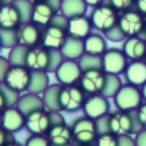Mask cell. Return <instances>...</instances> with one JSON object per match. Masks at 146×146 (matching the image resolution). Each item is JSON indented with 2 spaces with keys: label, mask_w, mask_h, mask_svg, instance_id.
<instances>
[{
  "label": "cell",
  "mask_w": 146,
  "mask_h": 146,
  "mask_svg": "<svg viewBox=\"0 0 146 146\" xmlns=\"http://www.w3.org/2000/svg\"><path fill=\"white\" fill-rule=\"evenodd\" d=\"M64 59L60 50H50L42 44L27 48L23 64L32 72L53 73Z\"/></svg>",
  "instance_id": "obj_1"
},
{
  "label": "cell",
  "mask_w": 146,
  "mask_h": 146,
  "mask_svg": "<svg viewBox=\"0 0 146 146\" xmlns=\"http://www.w3.org/2000/svg\"><path fill=\"white\" fill-rule=\"evenodd\" d=\"M67 20L64 15L58 13L53 21L42 27L40 44L54 50H60L68 39Z\"/></svg>",
  "instance_id": "obj_2"
},
{
  "label": "cell",
  "mask_w": 146,
  "mask_h": 146,
  "mask_svg": "<svg viewBox=\"0 0 146 146\" xmlns=\"http://www.w3.org/2000/svg\"><path fill=\"white\" fill-rule=\"evenodd\" d=\"M107 127L110 133L117 136L133 135L141 129L135 112L121 110L110 112L107 115Z\"/></svg>",
  "instance_id": "obj_3"
},
{
  "label": "cell",
  "mask_w": 146,
  "mask_h": 146,
  "mask_svg": "<svg viewBox=\"0 0 146 146\" xmlns=\"http://www.w3.org/2000/svg\"><path fill=\"white\" fill-rule=\"evenodd\" d=\"M89 17L93 29L104 34L117 26L119 12L109 3H104L92 8Z\"/></svg>",
  "instance_id": "obj_4"
},
{
  "label": "cell",
  "mask_w": 146,
  "mask_h": 146,
  "mask_svg": "<svg viewBox=\"0 0 146 146\" xmlns=\"http://www.w3.org/2000/svg\"><path fill=\"white\" fill-rule=\"evenodd\" d=\"M86 98V94L79 86L61 85L58 92V104L61 111L67 113H75L82 110Z\"/></svg>",
  "instance_id": "obj_5"
},
{
  "label": "cell",
  "mask_w": 146,
  "mask_h": 146,
  "mask_svg": "<svg viewBox=\"0 0 146 146\" xmlns=\"http://www.w3.org/2000/svg\"><path fill=\"white\" fill-rule=\"evenodd\" d=\"M33 72L24 64H10L3 80V83L8 88L19 94L27 92Z\"/></svg>",
  "instance_id": "obj_6"
},
{
  "label": "cell",
  "mask_w": 146,
  "mask_h": 146,
  "mask_svg": "<svg viewBox=\"0 0 146 146\" xmlns=\"http://www.w3.org/2000/svg\"><path fill=\"white\" fill-rule=\"evenodd\" d=\"M71 128L74 142L76 145H93L99 134L96 121L85 115L76 118Z\"/></svg>",
  "instance_id": "obj_7"
},
{
  "label": "cell",
  "mask_w": 146,
  "mask_h": 146,
  "mask_svg": "<svg viewBox=\"0 0 146 146\" xmlns=\"http://www.w3.org/2000/svg\"><path fill=\"white\" fill-rule=\"evenodd\" d=\"M140 87L129 83L122 84L113 98V102L117 110L135 111L143 103Z\"/></svg>",
  "instance_id": "obj_8"
},
{
  "label": "cell",
  "mask_w": 146,
  "mask_h": 146,
  "mask_svg": "<svg viewBox=\"0 0 146 146\" xmlns=\"http://www.w3.org/2000/svg\"><path fill=\"white\" fill-rule=\"evenodd\" d=\"M61 0H44L33 2L30 21L44 27L50 23L60 12Z\"/></svg>",
  "instance_id": "obj_9"
},
{
  "label": "cell",
  "mask_w": 146,
  "mask_h": 146,
  "mask_svg": "<svg viewBox=\"0 0 146 146\" xmlns=\"http://www.w3.org/2000/svg\"><path fill=\"white\" fill-rule=\"evenodd\" d=\"M146 18L134 8L119 13L117 27L126 37L139 35L143 33Z\"/></svg>",
  "instance_id": "obj_10"
},
{
  "label": "cell",
  "mask_w": 146,
  "mask_h": 146,
  "mask_svg": "<svg viewBox=\"0 0 146 146\" xmlns=\"http://www.w3.org/2000/svg\"><path fill=\"white\" fill-rule=\"evenodd\" d=\"M107 74L102 68H91L82 70L79 80V86L86 96L101 94L104 89Z\"/></svg>",
  "instance_id": "obj_11"
},
{
  "label": "cell",
  "mask_w": 146,
  "mask_h": 146,
  "mask_svg": "<svg viewBox=\"0 0 146 146\" xmlns=\"http://www.w3.org/2000/svg\"><path fill=\"white\" fill-rule=\"evenodd\" d=\"M53 124L51 111L45 108L34 110L25 115V129L30 134L45 135Z\"/></svg>",
  "instance_id": "obj_12"
},
{
  "label": "cell",
  "mask_w": 146,
  "mask_h": 146,
  "mask_svg": "<svg viewBox=\"0 0 146 146\" xmlns=\"http://www.w3.org/2000/svg\"><path fill=\"white\" fill-rule=\"evenodd\" d=\"M24 21H27L15 0L0 6V31H15Z\"/></svg>",
  "instance_id": "obj_13"
},
{
  "label": "cell",
  "mask_w": 146,
  "mask_h": 146,
  "mask_svg": "<svg viewBox=\"0 0 146 146\" xmlns=\"http://www.w3.org/2000/svg\"><path fill=\"white\" fill-rule=\"evenodd\" d=\"M42 27L31 21L22 22L15 31V44L25 48H30L40 44Z\"/></svg>",
  "instance_id": "obj_14"
},
{
  "label": "cell",
  "mask_w": 146,
  "mask_h": 146,
  "mask_svg": "<svg viewBox=\"0 0 146 146\" xmlns=\"http://www.w3.org/2000/svg\"><path fill=\"white\" fill-rule=\"evenodd\" d=\"M129 60L122 50L115 47L108 48L101 56L102 68L106 74H122Z\"/></svg>",
  "instance_id": "obj_15"
},
{
  "label": "cell",
  "mask_w": 146,
  "mask_h": 146,
  "mask_svg": "<svg viewBox=\"0 0 146 146\" xmlns=\"http://www.w3.org/2000/svg\"><path fill=\"white\" fill-rule=\"evenodd\" d=\"M57 83L62 86L78 84L82 68L78 60L63 59L53 72Z\"/></svg>",
  "instance_id": "obj_16"
},
{
  "label": "cell",
  "mask_w": 146,
  "mask_h": 146,
  "mask_svg": "<svg viewBox=\"0 0 146 146\" xmlns=\"http://www.w3.org/2000/svg\"><path fill=\"white\" fill-rule=\"evenodd\" d=\"M82 111L86 116L96 121L110 112V102L103 94L86 96Z\"/></svg>",
  "instance_id": "obj_17"
},
{
  "label": "cell",
  "mask_w": 146,
  "mask_h": 146,
  "mask_svg": "<svg viewBox=\"0 0 146 146\" xmlns=\"http://www.w3.org/2000/svg\"><path fill=\"white\" fill-rule=\"evenodd\" d=\"M92 30L91 19L86 14L74 15L67 20V32L70 38L84 40L92 33Z\"/></svg>",
  "instance_id": "obj_18"
},
{
  "label": "cell",
  "mask_w": 146,
  "mask_h": 146,
  "mask_svg": "<svg viewBox=\"0 0 146 146\" xmlns=\"http://www.w3.org/2000/svg\"><path fill=\"white\" fill-rule=\"evenodd\" d=\"M0 125L11 133H16L25 127V115L16 105L8 106L0 115Z\"/></svg>",
  "instance_id": "obj_19"
},
{
  "label": "cell",
  "mask_w": 146,
  "mask_h": 146,
  "mask_svg": "<svg viewBox=\"0 0 146 146\" xmlns=\"http://www.w3.org/2000/svg\"><path fill=\"white\" fill-rule=\"evenodd\" d=\"M45 135L51 146H71L74 142L71 126L66 121L52 124Z\"/></svg>",
  "instance_id": "obj_20"
},
{
  "label": "cell",
  "mask_w": 146,
  "mask_h": 146,
  "mask_svg": "<svg viewBox=\"0 0 146 146\" xmlns=\"http://www.w3.org/2000/svg\"><path fill=\"white\" fill-rule=\"evenodd\" d=\"M122 51L129 61L145 60L146 56V38L143 34L128 37L123 40Z\"/></svg>",
  "instance_id": "obj_21"
},
{
  "label": "cell",
  "mask_w": 146,
  "mask_h": 146,
  "mask_svg": "<svg viewBox=\"0 0 146 146\" xmlns=\"http://www.w3.org/2000/svg\"><path fill=\"white\" fill-rule=\"evenodd\" d=\"M122 74L127 83L141 87L146 82V62L145 60L129 61Z\"/></svg>",
  "instance_id": "obj_22"
},
{
  "label": "cell",
  "mask_w": 146,
  "mask_h": 146,
  "mask_svg": "<svg viewBox=\"0 0 146 146\" xmlns=\"http://www.w3.org/2000/svg\"><path fill=\"white\" fill-rule=\"evenodd\" d=\"M85 53L93 56H102L108 49L107 38L101 33H92L84 39Z\"/></svg>",
  "instance_id": "obj_23"
},
{
  "label": "cell",
  "mask_w": 146,
  "mask_h": 146,
  "mask_svg": "<svg viewBox=\"0 0 146 146\" xmlns=\"http://www.w3.org/2000/svg\"><path fill=\"white\" fill-rule=\"evenodd\" d=\"M15 105L25 115L34 110L44 108L41 95L35 94L30 92L21 93Z\"/></svg>",
  "instance_id": "obj_24"
},
{
  "label": "cell",
  "mask_w": 146,
  "mask_h": 146,
  "mask_svg": "<svg viewBox=\"0 0 146 146\" xmlns=\"http://www.w3.org/2000/svg\"><path fill=\"white\" fill-rule=\"evenodd\" d=\"M60 51L65 59L79 60L85 54L84 40L68 37V39Z\"/></svg>",
  "instance_id": "obj_25"
},
{
  "label": "cell",
  "mask_w": 146,
  "mask_h": 146,
  "mask_svg": "<svg viewBox=\"0 0 146 146\" xmlns=\"http://www.w3.org/2000/svg\"><path fill=\"white\" fill-rule=\"evenodd\" d=\"M87 4L84 0H61L60 14L66 18L86 14Z\"/></svg>",
  "instance_id": "obj_26"
},
{
  "label": "cell",
  "mask_w": 146,
  "mask_h": 146,
  "mask_svg": "<svg viewBox=\"0 0 146 146\" xmlns=\"http://www.w3.org/2000/svg\"><path fill=\"white\" fill-rule=\"evenodd\" d=\"M61 85L51 84L41 94L44 108L50 111H60V107L58 104V92Z\"/></svg>",
  "instance_id": "obj_27"
},
{
  "label": "cell",
  "mask_w": 146,
  "mask_h": 146,
  "mask_svg": "<svg viewBox=\"0 0 146 146\" xmlns=\"http://www.w3.org/2000/svg\"><path fill=\"white\" fill-rule=\"evenodd\" d=\"M50 79L48 73L45 72H33L32 80L27 92L41 95L44 91L49 86Z\"/></svg>",
  "instance_id": "obj_28"
},
{
  "label": "cell",
  "mask_w": 146,
  "mask_h": 146,
  "mask_svg": "<svg viewBox=\"0 0 146 146\" xmlns=\"http://www.w3.org/2000/svg\"><path fill=\"white\" fill-rule=\"evenodd\" d=\"M20 95L8 88L3 83H0V115L8 106L15 105Z\"/></svg>",
  "instance_id": "obj_29"
},
{
  "label": "cell",
  "mask_w": 146,
  "mask_h": 146,
  "mask_svg": "<svg viewBox=\"0 0 146 146\" xmlns=\"http://www.w3.org/2000/svg\"><path fill=\"white\" fill-rule=\"evenodd\" d=\"M121 85H122V81L121 79L120 78V75L107 74L105 86L101 94H103L108 98H113L114 96L118 92V90L120 89V87L121 86Z\"/></svg>",
  "instance_id": "obj_30"
},
{
  "label": "cell",
  "mask_w": 146,
  "mask_h": 146,
  "mask_svg": "<svg viewBox=\"0 0 146 146\" xmlns=\"http://www.w3.org/2000/svg\"><path fill=\"white\" fill-rule=\"evenodd\" d=\"M95 146H119V137L112 133L107 132L98 134Z\"/></svg>",
  "instance_id": "obj_31"
},
{
  "label": "cell",
  "mask_w": 146,
  "mask_h": 146,
  "mask_svg": "<svg viewBox=\"0 0 146 146\" xmlns=\"http://www.w3.org/2000/svg\"><path fill=\"white\" fill-rule=\"evenodd\" d=\"M78 61L82 70L91 68H102L101 56H93L85 53Z\"/></svg>",
  "instance_id": "obj_32"
},
{
  "label": "cell",
  "mask_w": 146,
  "mask_h": 146,
  "mask_svg": "<svg viewBox=\"0 0 146 146\" xmlns=\"http://www.w3.org/2000/svg\"><path fill=\"white\" fill-rule=\"evenodd\" d=\"M25 47L15 44L13 46L9 53L8 59L11 64H23L24 54L26 51Z\"/></svg>",
  "instance_id": "obj_33"
},
{
  "label": "cell",
  "mask_w": 146,
  "mask_h": 146,
  "mask_svg": "<svg viewBox=\"0 0 146 146\" xmlns=\"http://www.w3.org/2000/svg\"><path fill=\"white\" fill-rule=\"evenodd\" d=\"M24 146H51L46 135L30 134L26 139Z\"/></svg>",
  "instance_id": "obj_34"
},
{
  "label": "cell",
  "mask_w": 146,
  "mask_h": 146,
  "mask_svg": "<svg viewBox=\"0 0 146 146\" xmlns=\"http://www.w3.org/2000/svg\"><path fill=\"white\" fill-rule=\"evenodd\" d=\"M105 3L111 5L120 13L133 8L135 0H106Z\"/></svg>",
  "instance_id": "obj_35"
},
{
  "label": "cell",
  "mask_w": 146,
  "mask_h": 146,
  "mask_svg": "<svg viewBox=\"0 0 146 146\" xmlns=\"http://www.w3.org/2000/svg\"><path fill=\"white\" fill-rule=\"evenodd\" d=\"M134 112L138 123L141 128H146V101L143 102Z\"/></svg>",
  "instance_id": "obj_36"
},
{
  "label": "cell",
  "mask_w": 146,
  "mask_h": 146,
  "mask_svg": "<svg viewBox=\"0 0 146 146\" xmlns=\"http://www.w3.org/2000/svg\"><path fill=\"white\" fill-rule=\"evenodd\" d=\"M105 36V38L112 42H121V41H123L126 37L121 33V31L119 30L118 27L116 26L115 28H113L112 30H110V32L106 33L104 34Z\"/></svg>",
  "instance_id": "obj_37"
},
{
  "label": "cell",
  "mask_w": 146,
  "mask_h": 146,
  "mask_svg": "<svg viewBox=\"0 0 146 146\" xmlns=\"http://www.w3.org/2000/svg\"><path fill=\"white\" fill-rule=\"evenodd\" d=\"M15 139L14 134L8 132L5 128H3L0 125V146H4L9 141Z\"/></svg>",
  "instance_id": "obj_38"
},
{
  "label": "cell",
  "mask_w": 146,
  "mask_h": 146,
  "mask_svg": "<svg viewBox=\"0 0 146 146\" xmlns=\"http://www.w3.org/2000/svg\"><path fill=\"white\" fill-rule=\"evenodd\" d=\"M10 62L9 61L8 57L6 58L5 56H0V83L3 82L4 75L9 68V67L10 66Z\"/></svg>",
  "instance_id": "obj_39"
},
{
  "label": "cell",
  "mask_w": 146,
  "mask_h": 146,
  "mask_svg": "<svg viewBox=\"0 0 146 146\" xmlns=\"http://www.w3.org/2000/svg\"><path fill=\"white\" fill-rule=\"evenodd\" d=\"M136 146H146V128H141L134 138Z\"/></svg>",
  "instance_id": "obj_40"
},
{
  "label": "cell",
  "mask_w": 146,
  "mask_h": 146,
  "mask_svg": "<svg viewBox=\"0 0 146 146\" xmlns=\"http://www.w3.org/2000/svg\"><path fill=\"white\" fill-rule=\"evenodd\" d=\"M119 137V146H136L135 140L132 135H124Z\"/></svg>",
  "instance_id": "obj_41"
},
{
  "label": "cell",
  "mask_w": 146,
  "mask_h": 146,
  "mask_svg": "<svg viewBox=\"0 0 146 146\" xmlns=\"http://www.w3.org/2000/svg\"><path fill=\"white\" fill-rule=\"evenodd\" d=\"M133 8L146 18V0H135Z\"/></svg>",
  "instance_id": "obj_42"
},
{
  "label": "cell",
  "mask_w": 146,
  "mask_h": 146,
  "mask_svg": "<svg viewBox=\"0 0 146 146\" xmlns=\"http://www.w3.org/2000/svg\"><path fill=\"white\" fill-rule=\"evenodd\" d=\"M84 1L86 2L88 7H92V8L98 6L106 2V0H84Z\"/></svg>",
  "instance_id": "obj_43"
},
{
  "label": "cell",
  "mask_w": 146,
  "mask_h": 146,
  "mask_svg": "<svg viewBox=\"0 0 146 146\" xmlns=\"http://www.w3.org/2000/svg\"><path fill=\"white\" fill-rule=\"evenodd\" d=\"M4 146H24V145H21L20 142H18L15 139H14V140L9 141V143H7Z\"/></svg>",
  "instance_id": "obj_44"
},
{
  "label": "cell",
  "mask_w": 146,
  "mask_h": 146,
  "mask_svg": "<svg viewBox=\"0 0 146 146\" xmlns=\"http://www.w3.org/2000/svg\"><path fill=\"white\" fill-rule=\"evenodd\" d=\"M141 89V92H142V96H143V99L146 101V82L140 87Z\"/></svg>",
  "instance_id": "obj_45"
},
{
  "label": "cell",
  "mask_w": 146,
  "mask_h": 146,
  "mask_svg": "<svg viewBox=\"0 0 146 146\" xmlns=\"http://www.w3.org/2000/svg\"><path fill=\"white\" fill-rule=\"evenodd\" d=\"M143 36L146 38V20H145V27H144V30H143V33H142Z\"/></svg>",
  "instance_id": "obj_46"
},
{
  "label": "cell",
  "mask_w": 146,
  "mask_h": 146,
  "mask_svg": "<svg viewBox=\"0 0 146 146\" xmlns=\"http://www.w3.org/2000/svg\"><path fill=\"white\" fill-rule=\"evenodd\" d=\"M3 48V39H2L1 34H0V51Z\"/></svg>",
  "instance_id": "obj_47"
},
{
  "label": "cell",
  "mask_w": 146,
  "mask_h": 146,
  "mask_svg": "<svg viewBox=\"0 0 146 146\" xmlns=\"http://www.w3.org/2000/svg\"><path fill=\"white\" fill-rule=\"evenodd\" d=\"M12 1H14V0H0V6H1L2 4H3L4 3H7V2H12Z\"/></svg>",
  "instance_id": "obj_48"
},
{
  "label": "cell",
  "mask_w": 146,
  "mask_h": 146,
  "mask_svg": "<svg viewBox=\"0 0 146 146\" xmlns=\"http://www.w3.org/2000/svg\"><path fill=\"white\" fill-rule=\"evenodd\" d=\"M76 146H95L93 145H76Z\"/></svg>",
  "instance_id": "obj_49"
},
{
  "label": "cell",
  "mask_w": 146,
  "mask_h": 146,
  "mask_svg": "<svg viewBox=\"0 0 146 146\" xmlns=\"http://www.w3.org/2000/svg\"><path fill=\"white\" fill-rule=\"evenodd\" d=\"M32 2H38V1H44V0H31Z\"/></svg>",
  "instance_id": "obj_50"
},
{
  "label": "cell",
  "mask_w": 146,
  "mask_h": 146,
  "mask_svg": "<svg viewBox=\"0 0 146 146\" xmlns=\"http://www.w3.org/2000/svg\"><path fill=\"white\" fill-rule=\"evenodd\" d=\"M145 61L146 62V56H145Z\"/></svg>",
  "instance_id": "obj_51"
}]
</instances>
